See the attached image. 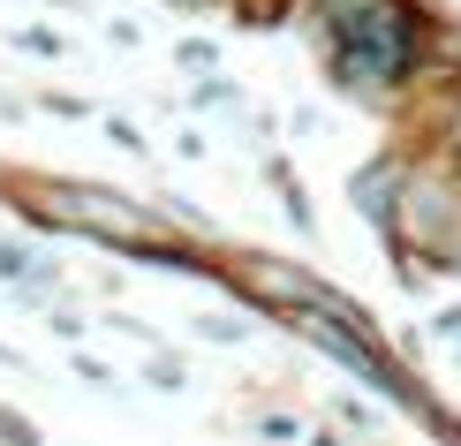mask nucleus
Here are the masks:
<instances>
[{"mask_svg": "<svg viewBox=\"0 0 461 446\" xmlns=\"http://www.w3.org/2000/svg\"><path fill=\"white\" fill-rule=\"evenodd\" d=\"M325 23H333V61L356 91L371 84H393L409 68V46H416V15L401 0H325Z\"/></svg>", "mask_w": 461, "mask_h": 446, "instance_id": "obj_1", "label": "nucleus"}, {"mask_svg": "<svg viewBox=\"0 0 461 446\" xmlns=\"http://www.w3.org/2000/svg\"><path fill=\"white\" fill-rule=\"evenodd\" d=\"M53 212L61 220H84V227H99V235H144V220L129 212L122 197H99V189H53Z\"/></svg>", "mask_w": 461, "mask_h": 446, "instance_id": "obj_2", "label": "nucleus"}, {"mask_svg": "<svg viewBox=\"0 0 461 446\" xmlns=\"http://www.w3.org/2000/svg\"><path fill=\"white\" fill-rule=\"evenodd\" d=\"M393 189H401V167H393V159H378L371 174H356V205H363V220H393V212H401Z\"/></svg>", "mask_w": 461, "mask_h": 446, "instance_id": "obj_3", "label": "nucleus"}]
</instances>
